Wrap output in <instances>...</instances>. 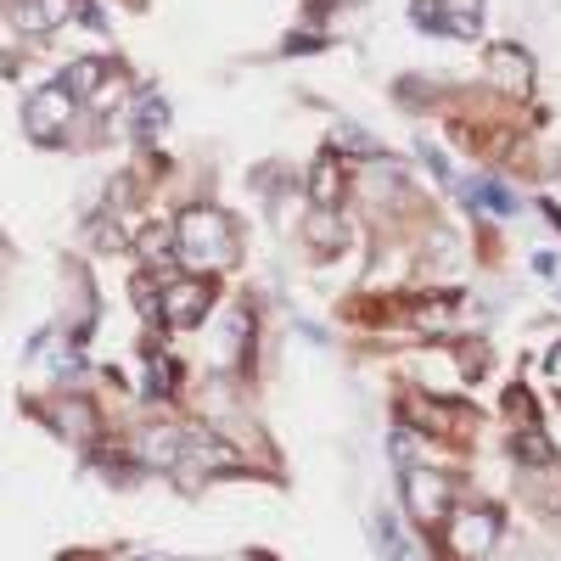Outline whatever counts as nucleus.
<instances>
[{
    "label": "nucleus",
    "mask_w": 561,
    "mask_h": 561,
    "mask_svg": "<svg viewBox=\"0 0 561 561\" xmlns=\"http://www.w3.org/2000/svg\"><path fill=\"white\" fill-rule=\"evenodd\" d=\"M175 253L191 270H230L237 264V225L219 208H186L175 225Z\"/></svg>",
    "instance_id": "nucleus-1"
},
{
    "label": "nucleus",
    "mask_w": 561,
    "mask_h": 561,
    "mask_svg": "<svg viewBox=\"0 0 561 561\" xmlns=\"http://www.w3.org/2000/svg\"><path fill=\"white\" fill-rule=\"evenodd\" d=\"M500 527H506V517L494 506H467L449 517V550L460 561H483L494 550V539H500Z\"/></svg>",
    "instance_id": "nucleus-2"
},
{
    "label": "nucleus",
    "mask_w": 561,
    "mask_h": 561,
    "mask_svg": "<svg viewBox=\"0 0 561 561\" xmlns=\"http://www.w3.org/2000/svg\"><path fill=\"white\" fill-rule=\"evenodd\" d=\"M68 118H74V95L62 90V85H51V90H35L23 102V129L35 141H56L62 129H68Z\"/></svg>",
    "instance_id": "nucleus-3"
},
{
    "label": "nucleus",
    "mask_w": 561,
    "mask_h": 561,
    "mask_svg": "<svg viewBox=\"0 0 561 561\" xmlns=\"http://www.w3.org/2000/svg\"><path fill=\"white\" fill-rule=\"evenodd\" d=\"M180 483H196V477H214V472H242V455L230 449V444H219V438H208V433H191L186 438V455H180Z\"/></svg>",
    "instance_id": "nucleus-4"
},
{
    "label": "nucleus",
    "mask_w": 561,
    "mask_h": 561,
    "mask_svg": "<svg viewBox=\"0 0 561 561\" xmlns=\"http://www.w3.org/2000/svg\"><path fill=\"white\" fill-rule=\"evenodd\" d=\"M405 506H410V517L421 527L444 522V511H449V477L444 472H426V467H410L405 472Z\"/></svg>",
    "instance_id": "nucleus-5"
},
{
    "label": "nucleus",
    "mask_w": 561,
    "mask_h": 561,
    "mask_svg": "<svg viewBox=\"0 0 561 561\" xmlns=\"http://www.w3.org/2000/svg\"><path fill=\"white\" fill-rule=\"evenodd\" d=\"M208 304H214V281H203V276L163 286V320H169V326H196Z\"/></svg>",
    "instance_id": "nucleus-6"
},
{
    "label": "nucleus",
    "mask_w": 561,
    "mask_h": 561,
    "mask_svg": "<svg viewBox=\"0 0 561 561\" xmlns=\"http://www.w3.org/2000/svg\"><path fill=\"white\" fill-rule=\"evenodd\" d=\"M488 79L500 85V90H527L534 85V62H527V51H517V46H488Z\"/></svg>",
    "instance_id": "nucleus-7"
},
{
    "label": "nucleus",
    "mask_w": 561,
    "mask_h": 561,
    "mask_svg": "<svg viewBox=\"0 0 561 561\" xmlns=\"http://www.w3.org/2000/svg\"><path fill=\"white\" fill-rule=\"evenodd\" d=\"M68 17H74V0H17V12H12V23L23 35H51Z\"/></svg>",
    "instance_id": "nucleus-8"
},
{
    "label": "nucleus",
    "mask_w": 561,
    "mask_h": 561,
    "mask_svg": "<svg viewBox=\"0 0 561 561\" xmlns=\"http://www.w3.org/2000/svg\"><path fill=\"white\" fill-rule=\"evenodd\" d=\"M180 455H186V438H180V433H169V426H157V433H141V460H146V467L175 472V467H180Z\"/></svg>",
    "instance_id": "nucleus-9"
},
{
    "label": "nucleus",
    "mask_w": 561,
    "mask_h": 561,
    "mask_svg": "<svg viewBox=\"0 0 561 561\" xmlns=\"http://www.w3.org/2000/svg\"><path fill=\"white\" fill-rule=\"evenodd\" d=\"M477 28H483V7H477V0H444V35L477 40Z\"/></svg>",
    "instance_id": "nucleus-10"
},
{
    "label": "nucleus",
    "mask_w": 561,
    "mask_h": 561,
    "mask_svg": "<svg viewBox=\"0 0 561 561\" xmlns=\"http://www.w3.org/2000/svg\"><path fill=\"white\" fill-rule=\"evenodd\" d=\"M163 129H169V102H163L157 90H146L136 102V141H157Z\"/></svg>",
    "instance_id": "nucleus-11"
},
{
    "label": "nucleus",
    "mask_w": 561,
    "mask_h": 561,
    "mask_svg": "<svg viewBox=\"0 0 561 561\" xmlns=\"http://www.w3.org/2000/svg\"><path fill=\"white\" fill-rule=\"evenodd\" d=\"M102 85H107V68H102V62H95V56L74 62V68L62 74V90H68L74 102H79V95H90V102H95V90H102Z\"/></svg>",
    "instance_id": "nucleus-12"
},
{
    "label": "nucleus",
    "mask_w": 561,
    "mask_h": 561,
    "mask_svg": "<svg viewBox=\"0 0 561 561\" xmlns=\"http://www.w3.org/2000/svg\"><path fill=\"white\" fill-rule=\"evenodd\" d=\"M377 545H382V556L387 561H416V545L405 539V527H399V517H377Z\"/></svg>",
    "instance_id": "nucleus-13"
},
{
    "label": "nucleus",
    "mask_w": 561,
    "mask_h": 561,
    "mask_svg": "<svg viewBox=\"0 0 561 561\" xmlns=\"http://www.w3.org/2000/svg\"><path fill=\"white\" fill-rule=\"evenodd\" d=\"M309 196H315V208H332L337 196H343V175H337V163H332V157H320V163H315V175H309Z\"/></svg>",
    "instance_id": "nucleus-14"
},
{
    "label": "nucleus",
    "mask_w": 561,
    "mask_h": 561,
    "mask_svg": "<svg viewBox=\"0 0 561 561\" xmlns=\"http://www.w3.org/2000/svg\"><path fill=\"white\" fill-rule=\"evenodd\" d=\"M247 343H253V315L237 309V315L225 320V366H242V359H247L242 348H247Z\"/></svg>",
    "instance_id": "nucleus-15"
},
{
    "label": "nucleus",
    "mask_w": 561,
    "mask_h": 561,
    "mask_svg": "<svg viewBox=\"0 0 561 561\" xmlns=\"http://www.w3.org/2000/svg\"><path fill=\"white\" fill-rule=\"evenodd\" d=\"M146 393L152 399H169L175 393V359L169 354H146Z\"/></svg>",
    "instance_id": "nucleus-16"
},
{
    "label": "nucleus",
    "mask_w": 561,
    "mask_h": 561,
    "mask_svg": "<svg viewBox=\"0 0 561 561\" xmlns=\"http://www.w3.org/2000/svg\"><path fill=\"white\" fill-rule=\"evenodd\" d=\"M309 242H315L320 253H332V247H343V230H337L332 208H315V214H309Z\"/></svg>",
    "instance_id": "nucleus-17"
},
{
    "label": "nucleus",
    "mask_w": 561,
    "mask_h": 561,
    "mask_svg": "<svg viewBox=\"0 0 561 561\" xmlns=\"http://www.w3.org/2000/svg\"><path fill=\"white\" fill-rule=\"evenodd\" d=\"M517 455L527 460V467H545V460H550V444H545V433H539L534 421H522V433H517Z\"/></svg>",
    "instance_id": "nucleus-18"
},
{
    "label": "nucleus",
    "mask_w": 561,
    "mask_h": 561,
    "mask_svg": "<svg viewBox=\"0 0 561 561\" xmlns=\"http://www.w3.org/2000/svg\"><path fill=\"white\" fill-rule=\"evenodd\" d=\"M467 203H483V208H494V214H511V208H517V196H511L506 186H488V180H483V186H472V191H467Z\"/></svg>",
    "instance_id": "nucleus-19"
},
{
    "label": "nucleus",
    "mask_w": 561,
    "mask_h": 561,
    "mask_svg": "<svg viewBox=\"0 0 561 561\" xmlns=\"http://www.w3.org/2000/svg\"><path fill=\"white\" fill-rule=\"evenodd\" d=\"M332 146H348L359 157H377V141H366V129H354V124H337L332 129Z\"/></svg>",
    "instance_id": "nucleus-20"
},
{
    "label": "nucleus",
    "mask_w": 561,
    "mask_h": 561,
    "mask_svg": "<svg viewBox=\"0 0 561 561\" xmlns=\"http://www.w3.org/2000/svg\"><path fill=\"white\" fill-rule=\"evenodd\" d=\"M421 28H444V7H438V0H416V12H410Z\"/></svg>",
    "instance_id": "nucleus-21"
},
{
    "label": "nucleus",
    "mask_w": 561,
    "mask_h": 561,
    "mask_svg": "<svg viewBox=\"0 0 561 561\" xmlns=\"http://www.w3.org/2000/svg\"><path fill=\"white\" fill-rule=\"evenodd\" d=\"M62 426H74V438H90V410H85V405L62 410Z\"/></svg>",
    "instance_id": "nucleus-22"
},
{
    "label": "nucleus",
    "mask_w": 561,
    "mask_h": 561,
    "mask_svg": "<svg viewBox=\"0 0 561 561\" xmlns=\"http://www.w3.org/2000/svg\"><path fill=\"white\" fill-rule=\"evenodd\" d=\"M118 90H124V85H118V74H113L102 90H95V107H113V102H118Z\"/></svg>",
    "instance_id": "nucleus-23"
},
{
    "label": "nucleus",
    "mask_w": 561,
    "mask_h": 561,
    "mask_svg": "<svg viewBox=\"0 0 561 561\" xmlns=\"http://www.w3.org/2000/svg\"><path fill=\"white\" fill-rule=\"evenodd\" d=\"M550 371L561 377V343H556V354H550Z\"/></svg>",
    "instance_id": "nucleus-24"
},
{
    "label": "nucleus",
    "mask_w": 561,
    "mask_h": 561,
    "mask_svg": "<svg viewBox=\"0 0 561 561\" xmlns=\"http://www.w3.org/2000/svg\"><path fill=\"white\" fill-rule=\"evenodd\" d=\"M522 561H534V556H522Z\"/></svg>",
    "instance_id": "nucleus-25"
},
{
    "label": "nucleus",
    "mask_w": 561,
    "mask_h": 561,
    "mask_svg": "<svg viewBox=\"0 0 561 561\" xmlns=\"http://www.w3.org/2000/svg\"><path fill=\"white\" fill-rule=\"evenodd\" d=\"M136 561H141V556H136Z\"/></svg>",
    "instance_id": "nucleus-26"
}]
</instances>
